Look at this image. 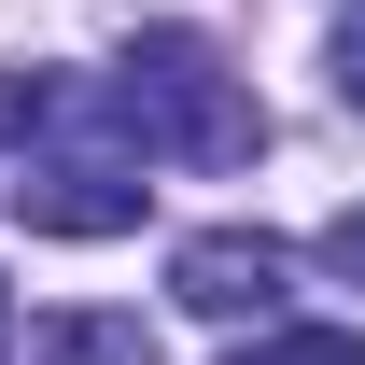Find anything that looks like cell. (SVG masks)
Returning <instances> with one entry per match:
<instances>
[{
	"mask_svg": "<svg viewBox=\"0 0 365 365\" xmlns=\"http://www.w3.org/2000/svg\"><path fill=\"white\" fill-rule=\"evenodd\" d=\"M113 127H127L140 155H182V169H253V155H267V113H253V85L211 56V29H140L127 71H113Z\"/></svg>",
	"mask_w": 365,
	"mask_h": 365,
	"instance_id": "6da1fadb",
	"label": "cell"
},
{
	"mask_svg": "<svg viewBox=\"0 0 365 365\" xmlns=\"http://www.w3.org/2000/svg\"><path fill=\"white\" fill-rule=\"evenodd\" d=\"M14 211H29L43 239H127L140 225V182H127V155H29Z\"/></svg>",
	"mask_w": 365,
	"mask_h": 365,
	"instance_id": "7a4b0ae2",
	"label": "cell"
},
{
	"mask_svg": "<svg viewBox=\"0 0 365 365\" xmlns=\"http://www.w3.org/2000/svg\"><path fill=\"white\" fill-rule=\"evenodd\" d=\"M169 295H182L197 323H267V309H281V239H253V225L182 239V253H169Z\"/></svg>",
	"mask_w": 365,
	"mask_h": 365,
	"instance_id": "3957f363",
	"label": "cell"
},
{
	"mask_svg": "<svg viewBox=\"0 0 365 365\" xmlns=\"http://www.w3.org/2000/svg\"><path fill=\"white\" fill-rule=\"evenodd\" d=\"M29 365H155V337H140V309H56L29 323Z\"/></svg>",
	"mask_w": 365,
	"mask_h": 365,
	"instance_id": "277c9868",
	"label": "cell"
},
{
	"mask_svg": "<svg viewBox=\"0 0 365 365\" xmlns=\"http://www.w3.org/2000/svg\"><path fill=\"white\" fill-rule=\"evenodd\" d=\"M225 365H365V337L351 323H281V337H253V351H225Z\"/></svg>",
	"mask_w": 365,
	"mask_h": 365,
	"instance_id": "5b68a950",
	"label": "cell"
},
{
	"mask_svg": "<svg viewBox=\"0 0 365 365\" xmlns=\"http://www.w3.org/2000/svg\"><path fill=\"white\" fill-rule=\"evenodd\" d=\"M323 267H337V281L365 295V211H337V225H323Z\"/></svg>",
	"mask_w": 365,
	"mask_h": 365,
	"instance_id": "8992f818",
	"label": "cell"
},
{
	"mask_svg": "<svg viewBox=\"0 0 365 365\" xmlns=\"http://www.w3.org/2000/svg\"><path fill=\"white\" fill-rule=\"evenodd\" d=\"M337 85L365 98V0H351V14H337Z\"/></svg>",
	"mask_w": 365,
	"mask_h": 365,
	"instance_id": "52a82bcc",
	"label": "cell"
},
{
	"mask_svg": "<svg viewBox=\"0 0 365 365\" xmlns=\"http://www.w3.org/2000/svg\"><path fill=\"white\" fill-rule=\"evenodd\" d=\"M0 337H14V309H0Z\"/></svg>",
	"mask_w": 365,
	"mask_h": 365,
	"instance_id": "ba28073f",
	"label": "cell"
}]
</instances>
